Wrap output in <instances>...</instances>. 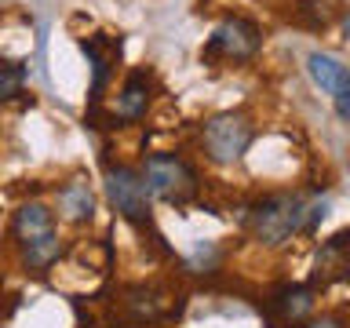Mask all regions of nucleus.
<instances>
[{
  "label": "nucleus",
  "mask_w": 350,
  "mask_h": 328,
  "mask_svg": "<svg viewBox=\"0 0 350 328\" xmlns=\"http://www.w3.org/2000/svg\"><path fill=\"white\" fill-rule=\"evenodd\" d=\"M306 197L303 193H273V197H262V201L252 208L248 215V226L262 245L278 248L284 245L295 230H306Z\"/></svg>",
  "instance_id": "nucleus-1"
},
{
  "label": "nucleus",
  "mask_w": 350,
  "mask_h": 328,
  "mask_svg": "<svg viewBox=\"0 0 350 328\" xmlns=\"http://www.w3.org/2000/svg\"><path fill=\"white\" fill-rule=\"evenodd\" d=\"M146 193L161 197L168 204H190L197 193V175L183 157L175 153H153L146 161Z\"/></svg>",
  "instance_id": "nucleus-2"
},
{
  "label": "nucleus",
  "mask_w": 350,
  "mask_h": 328,
  "mask_svg": "<svg viewBox=\"0 0 350 328\" xmlns=\"http://www.w3.org/2000/svg\"><path fill=\"white\" fill-rule=\"evenodd\" d=\"M252 142V124L245 113H219L204 124V150L215 164H234Z\"/></svg>",
  "instance_id": "nucleus-3"
},
{
  "label": "nucleus",
  "mask_w": 350,
  "mask_h": 328,
  "mask_svg": "<svg viewBox=\"0 0 350 328\" xmlns=\"http://www.w3.org/2000/svg\"><path fill=\"white\" fill-rule=\"evenodd\" d=\"M256 51H259V29L248 18H226L212 33V40L201 48V62H208V66L230 62V59L241 62V59H252Z\"/></svg>",
  "instance_id": "nucleus-4"
},
{
  "label": "nucleus",
  "mask_w": 350,
  "mask_h": 328,
  "mask_svg": "<svg viewBox=\"0 0 350 328\" xmlns=\"http://www.w3.org/2000/svg\"><path fill=\"white\" fill-rule=\"evenodd\" d=\"M106 193L109 201H113V208L120 215L128 219V223H150V204H146V186H142V179L131 168H124V164H109L106 168Z\"/></svg>",
  "instance_id": "nucleus-5"
},
{
  "label": "nucleus",
  "mask_w": 350,
  "mask_h": 328,
  "mask_svg": "<svg viewBox=\"0 0 350 328\" xmlns=\"http://www.w3.org/2000/svg\"><path fill=\"white\" fill-rule=\"evenodd\" d=\"M310 310H314V288H306V284H284L267 299L270 328H303Z\"/></svg>",
  "instance_id": "nucleus-6"
},
{
  "label": "nucleus",
  "mask_w": 350,
  "mask_h": 328,
  "mask_svg": "<svg viewBox=\"0 0 350 328\" xmlns=\"http://www.w3.org/2000/svg\"><path fill=\"white\" fill-rule=\"evenodd\" d=\"M146 102H150V77L142 70L128 73V81L117 95V120H139L146 113Z\"/></svg>",
  "instance_id": "nucleus-7"
},
{
  "label": "nucleus",
  "mask_w": 350,
  "mask_h": 328,
  "mask_svg": "<svg viewBox=\"0 0 350 328\" xmlns=\"http://www.w3.org/2000/svg\"><path fill=\"white\" fill-rule=\"evenodd\" d=\"M306 70H310L314 84L321 87V92H328V95H336V92H347V87H350L347 66H343V62H336L332 55H321V51H314L310 59H306Z\"/></svg>",
  "instance_id": "nucleus-8"
},
{
  "label": "nucleus",
  "mask_w": 350,
  "mask_h": 328,
  "mask_svg": "<svg viewBox=\"0 0 350 328\" xmlns=\"http://www.w3.org/2000/svg\"><path fill=\"white\" fill-rule=\"evenodd\" d=\"M59 208L62 215L70 219V223H88L95 212V197H92V186H88L84 179H70L59 190Z\"/></svg>",
  "instance_id": "nucleus-9"
},
{
  "label": "nucleus",
  "mask_w": 350,
  "mask_h": 328,
  "mask_svg": "<svg viewBox=\"0 0 350 328\" xmlns=\"http://www.w3.org/2000/svg\"><path fill=\"white\" fill-rule=\"evenodd\" d=\"M55 223H51V212L44 208L40 201H29V204H22L18 212H15V237L26 245V241L33 237H44V234H51Z\"/></svg>",
  "instance_id": "nucleus-10"
},
{
  "label": "nucleus",
  "mask_w": 350,
  "mask_h": 328,
  "mask_svg": "<svg viewBox=\"0 0 350 328\" xmlns=\"http://www.w3.org/2000/svg\"><path fill=\"white\" fill-rule=\"evenodd\" d=\"M343 251H347V230H339V234L321 248V256H317V281H325V284H328V281L343 277V270H347Z\"/></svg>",
  "instance_id": "nucleus-11"
},
{
  "label": "nucleus",
  "mask_w": 350,
  "mask_h": 328,
  "mask_svg": "<svg viewBox=\"0 0 350 328\" xmlns=\"http://www.w3.org/2000/svg\"><path fill=\"white\" fill-rule=\"evenodd\" d=\"M22 251H26V266H33V270H48L55 259H59V251H62V245H59V234H44V237H33V241H26L22 245Z\"/></svg>",
  "instance_id": "nucleus-12"
},
{
  "label": "nucleus",
  "mask_w": 350,
  "mask_h": 328,
  "mask_svg": "<svg viewBox=\"0 0 350 328\" xmlns=\"http://www.w3.org/2000/svg\"><path fill=\"white\" fill-rule=\"evenodd\" d=\"M128 314H131V321H157V317L164 314V306H161V299L153 292L131 288L128 292Z\"/></svg>",
  "instance_id": "nucleus-13"
},
{
  "label": "nucleus",
  "mask_w": 350,
  "mask_h": 328,
  "mask_svg": "<svg viewBox=\"0 0 350 328\" xmlns=\"http://www.w3.org/2000/svg\"><path fill=\"white\" fill-rule=\"evenodd\" d=\"M292 18H295V22H303V26H310V29H321V26H328V18H332V4L303 0V4L292 11Z\"/></svg>",
  "instance_id": "nucleus-14"
},
{
  "label": "nucleus",
  "mask_w": 350,
  "mask_h": 328,
  "mask_svg": "<svg viewBox=\"0 0 350 328\" xmlns=\"http://www.w3.org/2000/svg\"><path fill=\"white\" fill-rule=\"evenodd\" d=\"M22 84H26V70L22 66H4L0 70V102H11L15 95H22Z\"/></svg>",
  "instance_id": "nucleus-15"
},
{
  "label": "nucleus",
  "mask_w": 350,
  "mask_h": 328,
  "mask_svg": "<svg viewBox=\"0 0 350 328\" xmlns=\"http://www.w3.org/2000/svg\"><path fill=\"white\" fill-rule=\"evenodd\" d=\"M314 328H339V321H321V325H314Z\"/></svg>",
  "instance_id": "nucleus-16"
}]
</instances>
